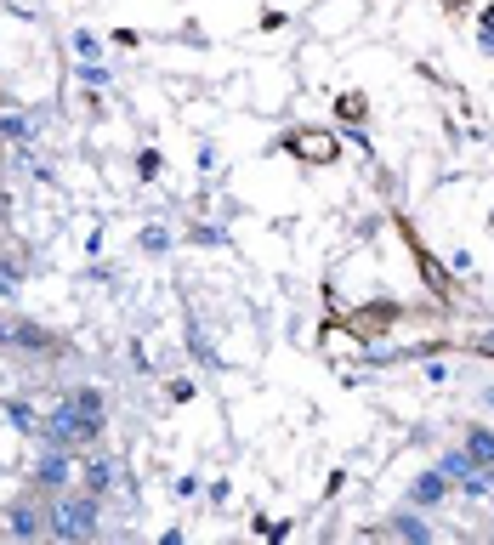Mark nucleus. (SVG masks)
I'll list each match as a JSON object with an SVG mask.
<instances>
[{"mask_svg":"<svg viewBox=\"0 0 494 545\" xmlns=\"http://www.w3.org/2000/svg\"><path fill=\"white\" fill-rule=\"evenodd\" d=\"M97 528H103V494L57 489V500L46 506V534H57V540H86Z\"/></svg>","mask_w":494,"mask_h":545,"instance_id":"1","label":"nucleus"},{"mask_svg":"<svg viewBox=\"0 0 494 545\" xmlns=\"http://www.w3.org/2000/svg\"><path fill=\"white\" fill-rule=\"evenodd\" d=\"M40 438H46V443H63V449H91V443L103 438V421L80 415V409L63 398V404H52L46 415H40Z\"/></svg>","mask_w":494,"mask_h":545,"instance_id":"2","label":"nucleus"},{"mask_svg":"<svg viewBox=\"0 0 494 545\" xmlns=\"http://www.w3.org/2000/svg\"><path fill=\"white\" fill-rule=\"evenodd\" d=\"M74 477H80V449H63V443H46L35 460V483L40 489H69Z\"/></svg>","mask_w":494,"mask_h":545,"instance_id":"3","label":"nucleus"},{"mask_svg":"<svg viewBox=\"0 0 494 545\" xmlns=\"http://www.w3.org/2000/svg\"><path fill=\"white\" fill-rule=\"evenodd\" d=\"M80 483H86L91 494H103V500H108V494L120 489V460L108 455V449H97V443H91L86 455H80Z\"/></svg>","mask_w":494,"mask_h":545,"instance_id":"4","label":"nucleus"},{"mask_svg":"<svg viewBox=\"0 0 494 545\" xmlns=\"http://www.w3.org/2000/svg\"><path fill=\"white\" fill-rule=\"evenodd\" d=\"M449 489H455V483H449V477H443L438 466H432V472H421V477H415V483H409V506H421V511H438L443 500H449Z\"/></svg>","mask_w":494,"mask_h":545,"instance_id":"5","label":"nucleus"},{"mask_svg":"<svg viewBox=\"0 0 494 545\" xmlns=\"http://www.w3.org/2000/svg\"><path fill=\"white\" fill-rule=\"evenodd\" d=\"M6 528H12L18 540H35L40 528H46V511H40L35 500H18V506L6 511Z\"/></svg>","mask_w":494,"mask_h":545,"instance_id":"6","label":"nucleus"},{"mask_svg":"<svg viewBox=\"0 0 494 545\" xmlns=\"http://www.w3.org/2000/svg\"><path fill=\"white\" fill-rule=\"evenodd\" d=\"M69 404L80 409V415H91V421H108V398H103V387H74V392H69Z\"/></svg>","mask_w":494,"mask_h":545,"instance_id":"7","label":"nucleus"},{"mask_svg":"<svg viewBox=\"0 0 494 545\" xmlns=\"http://www.w3.org/2000/svg\"><path fill=\"white\" fill-rule=\"evenodd\" d=\"M392 534H404V540H432V523L421 517V506H409L392 517Z\"/></svg>","mask_w":494,"mask_h":545,"instance_id":"8","label":"nucleus"},{"mask_svg":"<svg viewBox=\"0 0 494 545\" xmlns=\"http://www.w3.org/2000/svg\"><path fill=\"white\" fill-rule=\"evenodd\" d=\"M0 341H12V347H29V352H46V347H52V335L35 330V324H12V330H0Z\"/></svg>","mask_w":494,"mask_h":545,"instance_id":"9","label":"nucleus"},{"mask_svg":"<svg viewBox=\"0 0 494 545\" xmlns=\"http://www.w3.org/2000/svg\"><path fill=\"white\" fill-rule=\"evenodd\" d=\"M466 449H472L477 466H494V432L489 426H472V432H466Z\"/></svg>","mask_w":494,"mask_h":545,"instance_id":"10","label":"nucleus"},{"mask_svg":"<svg viewBox=\"0 0 494 545\" xmlns=\"http://www.w3.org/2000/svg\"><path fill=\"white\" fill-rule=\"evenodd\" d=\"M188 347H194L199 370H222V358H216V347L205 341V330H199V324H188Z\"/></svg>","mask_w":494,"mask_h":545,"instance_id":"11","label":"nucleus"},{"mask_svg":"<svg viewBox=\"0 0 494 545\" xmlns=\"http://www.w3.org/2000/svg\"><path fill=\"white\" fill-rule=\"evenodd\" d=\"M472 466H477V460H472V449H449V455L438 460V472L449 477V483H460V477L472 472Z\"/></svg>","mask_w":494,"mask_h":545,"instance_id":"12","label":"nucleus"},{"mask_svg":"<svg viewBox=\"0 0 494 545\" xmlns=\"http://www.w3.org/2000/svg\"><path fill=\"white\" fill-rule=\"evenodd\" d=\"M0 137H6V142H29V137H35L29 114H0Z\"/></svg>","mask_w":494,"mask_h":545,"instance_id":"13","label":"nucleus"},{"mask_svg":"<svg viewBox=\"0 0 494 545\" xmlns=\"http://www.w3.org/2000/svg\"><path fill=\"white\" fill-rule=\"evenodd\" d=\"M6 421L23 426V432H40V415H35L29 404H23V398H12V404H6Z\"/></svg>","mask_w":494,"mask_h":545,"instance_id":"14","label":"nucleus"},{"mask_svg":"<svg viewBox=\"0 0 494 545\" xmlns=\"http://www.w3.org/2000/svg\"><path fill=\"white\" fill-rule=\"evenodd\" d=\"M74 57H80V63H97V57H103L97 35H74Z\"/></svg>","mask_w":494,"mask_h":545,"instance_id":"15","label":"nucleus"},{"mask_svg":"<svg viewBox=\"0 0 494 545\" xmlns=\"http://www.w3.org/2000/svg\"><path fill=\"white\" fill-rule=\"evenodd\" d=\"M142 250H154V256H159V250H171V233H165V228H148V233H142Z\"/></svg>","mask_w":494,"mask_h":545,"instance_id":"16","label":"nucleus"},{"mask_svg":"<svg viewBox=\"0 0 494 545\" xmlns=\"http://www.w3.org/2000/svg\"><path fill=\"white\" fill-rule=\"evenodd\" d=\"M483 52H489V57H494V29H483Z\"/></svg>","mask_w":494,"mask_h":545,"instance_id":"17","label":"nucleus"},{"mask_svg":"<svg viewBox=\"0 0 494 545\" xmlns=\"http://www.w3.org/2000/svg\"><path fill=\"white\" fill-rule=\"evenodd\" d=\"M483 404H489V409H494V381H489V387H483Z\"/></svg>","mask_w":494,"mask_h":545,"instance_id":"18","label":"nucleus"},{"mask_svg":"<svg viewBox=\"0 0 494 545\" xmlns=\"http://www.w3.org/2000/svg\"><path fill=\"white\" fill-rule=\"evenodd\" d=\"M483 347H494V330H489V335H483Z\"/></svg>","mask_w":494,"mask_h":545,"instance_id":"19","label":"nucleus"}]
</instances>
